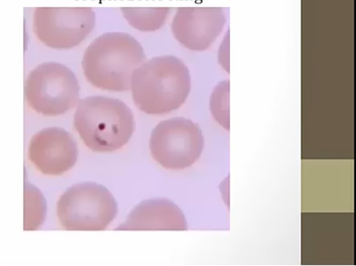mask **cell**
<instances>
[{
    "mask_svg": "<svg viewBox=\"0 0 356 266\" xmlns=\"http://www.w3.org/2000/svg\"><path fill=\"white\" fill-rule=\"evenodd\" d=\"M74 126L92 151L108 153L123 148L135 131L134 115L116 98L91 96L79 101Z\"/></svg>",
    "mask_w": 356,
    "mask_h": 266,
    "instance_id": "cell-3",
    "label": "cell"
},
{
    "mask_svg": "<svg viewBox=\"0 0 356 266\" xmlns=\"http://www.w3.org/2000/svg\"><path fill=\"white\" fill-rule=\"evenodd\" d=\"M28 158L44 175L58 176L70 171L78 160V144L60 127H48L34 135L29 143Z\"/></svg>",
    "mask_w": 356,
    "mask_h": 266,
    "instance_id": "cell-8",
    "label": "cell"
},
{
    "mask_svg": "<svg viewBox=\"0 0 356 266\" xmlns=\"http://www.w3.org/2000/svg\"><path fill=\"white\" fill-rule=\"evenodd\" d=\"M188 228L185 214L169 199H154L141 202L118 230H175Z\"/></svg>",
    "mask_w": 356,
    "mask_h": 266,
    "instance_id": "cell-10",
    "label": "cell"
},
{
    "mask_svg": "<svg viewBox=\"0 0 356 266\" xmlns=\"http://www.w3.org/2000/svg\"><path fill=\"white\" fill-rule=\"evenodd\" d=\"M223 25L224 19L219 10L182 9L176 15L172 32L183 47L203 51L215 43Z\"/></svg>",
    "mask_w": 356,
    "mask_h": 266,
    "instance_id": "cell-9",
    "label": "cell"
},
{
    "mask_svg": "<svg viewBox=\"0 0 356 266\" xmlns=\"http://www.w3.org/2000/svg\"><path fill=\"white\" fill-rule=\"evenodd\" d=\"M204 140L200 126L184 117L162 121L152 132V156L165 169L191 167L203 152Z\"/></svg>",
    "mask_w": 356,
    "mask_h": 266,
    "instance_id": "cell-6",
    "label": "cell"
},
{
    "mask_svg": "<svg viewBox=\"0 0 356 266\" xmlns=\"http://www.w3.org/2000/svg\"><path fill=\"white\" fill-rule=\"evenodd\" d=\"M126 18L130 24L140 31L159 30L163 25L165 10H125Z\"/></svg>",
    "mask_w": 356,
    "mask_h": 266,
    "instance_id": "cell-13",
    "label": "cell"
},
{
    "mask_svg": "<svg viewBox=\"0 0 356 266\" xmlns=\"http://www.w3.org/2000/svg\"><path fill=\"white\" fill-rule=\"evenodd\" d=\"M79 92L76 75L56 62H45L33 68L25 82L28 106L44 117H58L70 111L78 105Z\"/></svg>",
    "mask_w": 356,
    "mask_h": 266,
    "instance_id": "cell-4",
    "label": "cell"
},
{
    "mask_svg": "<svg viewBox=\"0 0 356 266\" xmlns=\"http://www.w3.org/2000/svg\"><path fill=\"white\" fill-rule=\"evenodd\" d=\"M95 26L90 10H42L34 22V32L43 44L54 49H72L83 43Z\"/></svg>",
    "mask_w": 356,
    "mask_h": 266,
    "instance_id": "cell-7",
    "label": "cell"
},
{
    "mask_svg": "<svg viewBox=\"0 0 356 266\" xmlns=\"http://www.w3.org/2000/svg\"><path fill=\"white\" fill-rule=\"evenodd\" d=\"M47 205L43 194L30 183L24 188V230L41 228L45 222Z\"/></svg>",
    "mask_w": 356,
    "mask_h": 266,
    "instance_id": "cell-11",
    "label": "cell"
},
{
    "mask_svg": "<svg viewBox=\"0 0 356 266\" xmlns=\"http://www.w3.org/2000/svg\"><path fill=\"white\" fill-rule=\"evenodd\" d=\"M147 60L138 40L126 33H106L84 51L82 68L94 88L108 92L130 90L131 75Z\"/></svg>",
    "mask_w": 356,
    "mask_h": 266,
    "instance_id": "cell-2",
    "label": "cell"
},
{
    "mask_svg": "<svg viewBox=\"0 0 356 266\" xmlns=\"http://www.w3.org/2000/svg\"><path fill=\"white\" fill-rule=\"evenodd\" d=\"M210 108L215 119L226 130H229V82L217 85L212 92Z\"/></svg>",
    "mask_w": 356,
    "mask_h": 266,
    "instance_id": "cell-12",
    "label": "cell"
},
{
    "mask_svg": "<svg viewBox=\"0 0 356 266\" xmlns=\"http://www.w3.org/2000/svg\"><path fill=\"white\" fill-rule=\"evenodd\" d=\"M130 90L142 112L162 115L185 103L191 90V75L180 58L166 55L152 58L138 67L131 78Z\"/></svg>",
    "mask_w": 356,
    "mask_h": 266,
    "instance_id": "cell-1",
    "label": "cell"
},
{
    "mask_svg": "<svg viewBox=\"0 0 356 266\" xmlns=\"http://www.w3.org/2000/svg\"><path fill=\"white\" fill-rule=\"evenodd\" d=\"M117 214L118 204L113 195L96 183L73 185L57 202V217L66 230H105Z\"/></svg>",
    "mask_w": 356,
    "mask_h": 266,
    "instance_id": "cell-5",
    "label": "cell"
}]
</instances>
